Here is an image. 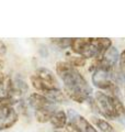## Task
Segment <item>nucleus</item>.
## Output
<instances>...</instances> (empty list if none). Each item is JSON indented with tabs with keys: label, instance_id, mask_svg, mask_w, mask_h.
Listing matches in <instances>:
<instances>
[{
	"label": "nucleus",
	"instance_id": "obj_1",
	"mask_svg": "<svg viewBox=\"0 0 125 132\" xmlns=\"http://www.w3.org/2000/svg\"><path fill=\"white\" fill-rule=\"evenodd\" d=\"M56 73L64 82L66 95L72 100L82 104L89 98L92 88L75 67L67 62H58L56 64Z\"/></svg>",
	"mask_w": 125,
	"mask_h": 132
},
{
	"label": "nucleus",
	"instance_id": "obj_2",
	"mask_svg": "<svg viewBox=\"0 0 125 132\" xmlns=\"http://www.w3.org/2000/svg\"><path fill=\"white\" fill-rule=\"evenodd\" d=\"M72 50L85 59H100L112 47V42L108 38H76L72 39Z\"/></svg>",
	"mask_w": 125,
	"mask_h": 132
},
{
	"label": "nucleus",
	"instance_id": "obj_3",
	"mask_svg": "<svg viewBox=\"0 0 125 132\" xmlns=\"http://www.w3.org/2000/svg\"><path fill=\"white\" fill-rule=\"evenodd\" d=\"M32 86L42 95L47 94L53 89L58 88V81L52 71L41 67L30 77Z\"/></svg>",
	"mask_w": 125,
	"mask_h": 132
},
{
	"label": "nucleus",
	"instance_id": "obj_4",
	"mask_svg": "<svg viewBox=\"0 0 125 132\" xmlns=\"http://www.w3.org/2000/svg\"><path fill=\"white\" fill-rule=\"evenodd\" d=\"M115 98L116 97L103 92H97L94 94V105L97 109L100 110V113H102L106 119L116 120Z\"/></svg>",
	"mask_w": 125,
	"mask_h": 132
},
{
	"label": "nucleus",
	"instance_id": "obj_5",
	"mask_svg": "<svg viewBox=\"0 0 125 132\" xmlns=\"http://www.w3.org/2000/svg\"><path fill=\"white\" fill-rule=\"evenodd\" d=\"M92 81L95 87L102 89L106 93H110L109 95L114 97H118L119 95V88L115 82L112 80V74L106 72H103L101 69H97L93 72L92 75Z\"/></svg>",
	"mask_w": 125,
	"mask_h": 132
},
{
	"label": "nucleus",
	"instance_id": "obj_6",
	"mask_svg": "<svg viewBox=\"0 0 125 132\" xmlns=\"http://www.w3.org/2000/svg\"><path fill=\"white\" fill-rule=\"evenodd\" d=\"M18 113L12 107V100H0V131L7 130L18 121Z\"/></svg>",
	"mask_w": 125,
	"mask_h": 132
},
{
	"label": "nucleus",
	"instance_id": "obj_7",
	"mask_svg": "<svg viewBox=\"0 0 125 132\" xmlns=\"http://www.w3.org/2000/svg\"><path fill=\"white\" fill-rule=\"evenodd\" d=\"M29 104L35 111L47 108H54V102L40 93L31 94L30 97H29Z\"/></svg>",
	"mask_w": 125,
	"mask_h": 132
},
{
	"label": "nucleus",
	"instance_id": "obj_8",
	"mask_svg": "<svg viewBox=\"0 0 125 132\" xmlns=\"http://www.w3.org/2000/svg\"><path fill=\"white\" fill-rule=\"evenodd\" d=\"M68 118L70 119V122L74 123L80 132H98L95 130V128H93V126L80 114L70 111L68 114Z\"/></svg>",
	"mask_w": 125,
	"mask_h": 132
},
{
	"label": "nucleus",
	"instance_id": "obj_9",
	"mask_svg": "<svg viewBox=\"0 0 125 132\" xmlns=\"http://www.w3.org/2000/svg\"><path fill=\"white\" fill-rule=\"evenodd\" d=\"M67 114H66L65 111L62 110H56L55 112L53 113L51 120V125L53 126V128L55 130H61L62 128H65L67 125Z\"/></svg>",
	"mask_w": 125,
	"mask_h": 132
},
{
	"label": "nucleus",
	"instance_id": "obj_10",
	"mask_svg": "<svg viewBox=\"0 0 125 132\" xmlns=\"http://www.w3.org/2000/svg\"><path fill=\"white\" fill-rule=\"evenodd\" d=\"M56 111L55 108H47V109H42V110H36L35 111V119L37 122L45 123L51 120L53 113Z\"/></svg>",
	"mask_w": 125,
	"mask_h": 132
},
{
	"label": "nucleus",
	"instance_id": "obj_11",
	"mask_svg": "<svg viewBox=\"0 0 125 132\" xmlns=\"http://www.w3.org/2000/svg\"><path fill=\"white\" fill-rule=\"evenodd\" d=\"M93 123L95 127L99 128V130L101 132H113V128L108 121H105L104 119H100V118H93Z\"/></svg>",
	"mask_w": 125,
	"mask_h": 132
},
{
	"label": "nucleus",
	"instance_id": "obj_12",
	"mask_svg": "<svg viewBox=\"0 0 125 132\" xmlns=\"http://www.w3.org/2000/svg\"><path fill=\"white\" fill-rule=\"evenodd\" d=\"M86 59L82 56H70L67 60V63L69 65H72L73 67H82L86 65Z\"/></svg>",
	"mask_w": 125,
	"mask_h": 132
},
{
	"label": "nucleus",
	"instance_id": "obj_13",
	"mask_svg": "<svg viewBox=\"0 0 125 132\" xmlns=\"http://www.w3.org/2000/svg\"><path fill=\"white\" fill-rule=\"evenodd\" d=\"M119 66L121 74L125 78V50L121 52V54L119 55Z\"/></svg>",
	"mask_w": 125,
	"mask_h": 132
},
{
	"label": "nucleus",
	"instance_id": "obj_14",
	"mask_svg": "<svg viewBox=\"0 0 125 132\" xmlns=\"http://www.w3.org/2000/svg\"><path fill=\"white\" fill-rule=\"evenodd\" d=\"M52 41L62 48L70 46V44H72V39H52Z\"/></svg>",
	"mask_w": 125,
	"mask_h": 132
},
{
	"label": "nucleus",
	"instance_id": "obj_15",
	"mask_svg": "<svg viewBox=\"0 0 125 132\" xmlns=\"http://www.w3.org/2000/svg\"><path fill=\"white\" fill-rule=\"evenodd\" d=\"M6 52H7V46H6V44L0 41V56H3V55L6 54Z\"/></svg>",
	"mask_w": 125,
	"mask_h": 132
},
{
	"label": "nucleus",
	"instance_id": "obj_16",
	"mask_svg": "<svg viewBox=\"0 0 125 132\" xmlns=\"http://www.w3.org/2000/svg\"><path fill=\"white\" fill-rule=\"evenodd\" d=\"M2 67H3V62L0 60V72H1V69H2Z\"/></svg>",
	"mask_w": 125,
	"mask_h": 132
},
{
	"label": "nucleus",
	"instance_id": "obj_17",
	"mask_svg": "<svg viewBox=\"0 0 125 132\" xmlns=\"http://www.w3.org/2000/svg\"><path fill=\"white\" fill-rule=\"evenodd\" d=\"M3 78H5V75H3V74H2L1 72H0V81H1V80L3 79Z\"/></svg>",
	"mask_w": 125,
	"mask_h": 132
},
{
	"label": "nucleus",
	"instance_id": "obj_18",
	"mask_svg": "<svg viewBox=\"0 0 125 132\" xmlns=\"http://www.w3.org/2000/svg\"><path fill=\"white\" fill-rule=\"evenodd\" d=\"M53 132H66V131H62V130H55V131H53Z\"/></svg>",
	"mask_w": 125,
	"mask_h": 132
}]
</instances>
